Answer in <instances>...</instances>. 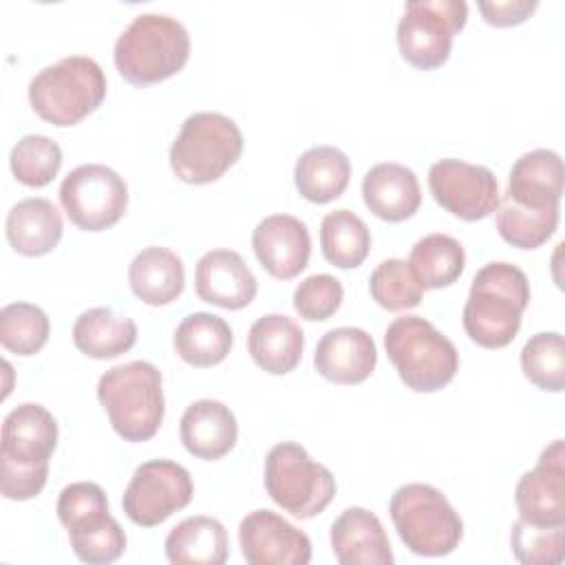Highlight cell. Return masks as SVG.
Here are the masks:
<instances>
[{"label": "cell", "instance_id": "obj_1", "mask_svg": "<svg viewBox=\"0 0 565 565\" xmlns=\"http://www.w3.org/2000/svg\"><path fill=\"white\" fill-rule=\"evenodd\" d=\"M527 305L530 282L523 269L503 260L488 263L472 278L461 322L479 347L503 349L516 338Z\"/></svg>", "mask_w": 565, "mask_h": 565}, {"label": "cell", "instance_id": "obj_2", "mask_svg": "<svg viewBox=\"0 0 565 565\" xmlns=\"http://www.w3.org/2000/svg\"><path fill=\"white\" fill-rule=\"evenodd\" d=\"M190 57V35L183 22L166 13H139L119 33L113 60L132 86H150L177 75Z\"/></svg>", "mask_w": 565, "mask_h": 565}, {"label": "cell", "instance_id": "obj_3", "mask_svg": "<svg viewBox=\"0 0 565 565\" xmlns=\"http://www.w3.org/2000/svg\"><path fill=\"white\" fill-rule=\"evenodd\" d=\"M97 399L124 441H148L166 413L161 371L146 360L117 364L99 377Z\"/></svg>", "mask_w": 565, "mask_h": 565}, {"label": "cell", "instance_id": "obj_4", "mask_svg": "<svg viewBox=\"0 0 565 565\" xmlns=\"http://www.w3.org/2000/svg\"><path fill=\"white\" fill-rule=\"evenodd\" d=\"M384 349L399 380L415 393H435L452 382L459 371V353L430 320L399 316L384 333Z\"/></svg>", "mask_w": 565, "mask_h": 565}, {"label": "cell", "instance_id": "obj_5", "mask_svg": "<svg viewBox=\"0 0 565 565\" xmlns=\"http://www.w3.org/2000/svg\"><path fill=\"white\" fill-rule=\"evenodd\" d=\"M106 75L88 55H68L44 66L29 82L33 110L51 126H75L106 97Z\"/></svg>", "mask_w": 565, "mask_h": 565}, {"label": "cell", "instance_id": "obj_6", "mask_svg": "<svg viewBox=\"0 0 565 565\" xmlns=\"http://www.w3.org/2000/svg\"><path fill=\"white\" fill-rule=\"evenodd\" d=\"M243 152L238 124L212 110H201L181 124L170 146V168L183 181L203 185L221 179Z\"/></svg>", "mask_w": 565, "mask_h": 565}, {"label": "cell", "instance_id": "obj_7", "mask_svg": "<svg viewBox=\"0 0 565 565\" xmlns=\"http://www.w3.org/2000/svg\"><path fill=\"white\" fill-rule=\"evenodd\" d=\"M388 512L402 543L419 556H446L463 536L459 512L430 483L399 486L391 497Z\"/></svg>", "mask_w": 565, "mask_h": 565}, {"label": "cell", "instance_id": "obj_8", "mask_svg": "<svg viewBox=\"0 0 565 565\" xmlns=\"http://www.w3.org/2000/svg\"><path fill=\"white\" fill-rule=\"evenodd\" d=\"M55 512L82 563L106 565L124 554L126 532L110 514L102 486L93 481L68 483L57 497Z\"/></svg>", "mask_w": 565, "mask_h": 565}, {"label": "cell", "instance_id": "obj_9", "mask_svg": "<svg viewBox=\"0 0 565 565\" xmlns=\"http://www.w3.org/2000/svg\"><path fill=\"white\" fill-rule=\"evenodd\" d=\"M265 490L269 499L296 519L324 512L335 497L333 472L313 461L296 441L276 444L265 457Z\"/></svg>", "mask_w": 565, "mask_h": 565}, {"label": "cell", "instance_id": "obj_10", "mask_svg": "<svg viewBox=\"0 0 565 565\" xmlns=\"http://www.w3.org/2000/svg\"><path fill=\"white\" fill-rule=\"evenodd\" d=\"M466 20L468 4L463 0H408L397 24L402 57L422 71L441 66Z\"/></svg>", "mask_w": 565, "mask_h": 565}, {"label": "cell", "instance_id": "obj_11", "mask_svg": "<svg viewBox=\"0 0 565 565\" xmlns=\"http://www.w3.org/2000/svg\"><path fill=\"white\" fill-rule=\"evenodd\" d=\"M60 203L84 232H102L119 223L128 207V185L108 166L84 163L60 183Z\"/></svg>", "mask_w": 565, "mask_h": 565}, {"label": "cell", "instance_id": "obj_12", "mask_svg": "<svg viewBox=\"0 0 565 565\" xmlns=\"http://www.w3.org/2000/svg\"><path fill=\"white\" fill-rule=\"evenodd\" d=\"M194 494L190 472L172 459H150L132 472L121 508L141 527H154L174 512L183 510Z\"/></svg>", "mask_w": 565, "mask_h": 565}, {"label": "cell", "instance_id": "obj_13", "mask_svg": "<svg viewBox=\"0 0 565 565\" xmlns=\"http://www.w3.org/2000/svg\"><path fill=\"white\" fill-rule=\"evenodd\" d=\"M433 199L461 221L490 216L501 201L499 181L490 168L463 159H439L428 170Z\"/></svg>", "mask_w": 565, "mask_h": 565}, {"label": "cell", "instance_id": "obj_14", "mask_svg": "<svg viewBox=\"0 0 565 565\" xmlns=\"http://www.w3.org/2000/svg\"><path fill=\"white\" fill-rule=\"evenodd\" d=\"M514 503L519 519L532 525H565V446L554 439L543 448L532 470L523 472Z\"/></svg>", "mask_w": 565, "mask_h": 565}, {"label": "cell", "instance_id": "obj_15", "mask_svg": "<svg viewBox=\"0 0 565 565\" xmlns=\"http://www.w3.org/2000/svg\"><path fill=\"white\" fill-rule=\"evenodd\" d=\"M238 545L249 565H307L309 536L271 510H254L238 525Z\"/></svg>", "mask_w": 565, "mask_h": 565}, {"label": "cell", "instance_id": "obj_16", "mask_svg": "<svg viewBox=\"0 0 565 565\" xmlns=\"http://www.w3.org/2000/svg\"><path fill=\"white\" fill-rule=\"evenodd\" d=\"M252 247L269 276L291 280L309 263L311 236L300 218L291 214H271L254 227Z\"/></svg>", "mask_w": 565, "mask_h": 565}, {"label": "cell", "instance_id": "obj_17", "mask_svg": "<svg viewBox=\"0 0 565 565\" xmlns=\"http://www.w3.org/2000/svg\"><path fill=\"white\" fill-rule=\"evenodd\" d=\"M194 289L203 302L236 311L256 298L258 282L238 252L212 249L196 263Z\"/></svg>", "mask_w": 565, "mask_h": 565}, {"label": "cell", "instance_id": "obj_18", "mask_svg": "<svg viewBox=\"0 0 565 565\" xmlns=\"http://www.w3.org/2000/svg\"><path fill=\"white\" fill-rule=\"evenodd\" d=\"M375 342L358 327L329 329L313 353V369L333 384H360L375 371Z\"/></svg>", "mask_w": 565, "mask_h": 565}, {"label": "cell", "instance_id": "obj_19", "mask_svg": "<svg viewBox=\"0 0 565 565\" xmlns=\"http://www.w3.org/2000/svg\"><path fill=\"white\" fill-rule=\"evenodd\" d=\"M57 446V422L42 406L24 402L9 411L2 422L0 459L22 466L49 463Z\"/></svg>", "mask_w": 565, "mask_h": 565}, {"label": "cell", "instance_id": "obj_20", "mask_svg": "<svg viewBox=\"0 0 565 565\" xmlns=\"http://www.w3.org/2000/svg\"><path fill=\"white\" fill-rule=\"evenodd\" d=\"M331 550L340 565H393L382 521L366 508H347L331 523Z\"/></svg>", "mask_w": 565, "mask_h": 565}, {"label": "cell", "instance_id": "obj_21", "mask_svg": "<svg viewBox=\"0 0 565 565\" xmlns=\"http://www.w3.org/2000/svg\"><path fill=\"white\" fill-rule=\"evenodd\" d=\"M563 159L550 148L523 152L510 168L505 196L527 210L558 207L563 196Z\"/></svg>", "mask_w": 565, "mask_h": 565}, {"label": "cell", "instance_id": "obj_22", "mask_svg": "<svg viewBox=\"0 0 565 565\" xmlns=\"http://www.w3.org/2000/svg\"><path fill=\"white\" fill-rule=\"evenodd\" d=\"M179 435L190 455L216 461L236 446L238 424L230 406L223 402L196 399L181 415Z\"/></svg>", "mask_w": 565, "mask_h": 565}, {"label": "cell", "instance_id": "obj_23", "mask_svg": "<svg viewBox=\"0 0 565 565\" xmlns=\"http://www.w3.org/2000/svg\"><path fill=\"white\" fill-rule=\"evenodd\" d=\"M366 207L382 221L399 223L411 218L422 205L417 174L402 163H375L362 179Z\"/></svg>", "mask_w": 565, "mask_h": 565}, {"label": "cell", "instance_id": "obj_24", "mask_svg": "<svg viewBox=\"0 0 565 565\" xmlns=\"http://www.w3.org/2000/svg\"><path fill=\"white\" fill-rule=\"evenodd\" d=\"M64 232L62 214L42 196H29L18 201L4 223V234L13 252L20 256H44L55 249Z\"/></svg>", "mask_w": 565, "mask_h": 565}, {"label": "cell", "instance_id": "obj_25", "mask_svg": "<svg viewBox=\"0 0 565 565\" xmlns=\"http://www.w3.org/2000/svg\"><path fill=\"white\" fill-rule=\"evenodd\" d=\"M305 333L285 313L260 316L247 333V351L256 366L271 375H285L300 364Z\"/></svg>", "mask_w": 565, "mask_h": 565}, {"label": "cell", "instance_id": "obj_26", "mask_svg": "<svg viewBox=\"0 0 565 565\" xmlns=\"http://www.w3.org/2000/svg\"><path fill=\"white\" fill-rule=\"evenodd\" d=\"M128 285L132 294L150 307L170 305L185 287L183 260L168 247H146L128 267Z\"/></svg>", "mask_w": 565, "mask_h": 565}, {"label": "cell", "instance_id": "obj_27", "mask_svg": "<svg viewBox=\"0 0 565 565\" xmlns=\"http://www.w3.org/2000/svg\"><path fill=\"white\" fill-rule=\"evenodd\" d=\"M351 161L335 146H313L305 150L294 168V183L302 199L311 203H329L349 185Z\"/></svg>", "mask_w": 565, "mask_h": 565}, {"label": "cell", "instance_id": "obj_28", "mask_svg": "<svg viewBox=\"0 0 565 565\" xmlns=\"http://www.w3.org/2000/svg\"><path fill=\"white\" fill-rule=\"evenodd\" d=\"M73 342L77 351L93 360H113L135 347L137 324L110 307H90L77 316Z\"/></svg>", "mask_w": 565, "mask_h": 565}, {"label": "cell", "instance_id": "obj_29", "mask_svg": "<svg viewBox=\"0 0 565 565\" xmlns=\"http://www.w3.org/2000/svg\"><path fill=\"white\" fill-rule=\"evenodd\" d=\"M166 558L172 565H223L227 561V532L212 516H188L166 536Z\"/></svg>", "mask_w": 565, "mask_h": 565}, {"label": "cell", "instance_id": "obj_30", "mask_svg": "<svg viewBox=\"0 0 565 565\" xmlns=\"http://www.w3.org/2000/svg\"><path fill=\"white\" fill-rule=\"evenodd\" d=\"M177 355L196 369H207L221 364L234 342L230 324L207 311H194L185 316L174 331Z\"/></svg>", "mask_w": 565, "mask_h": 565}, {"label": "cell", "instance_id": "obj_31", "mask_svg": "<svg viewBox=\"0 0 565 565\" xmlns=\"http://www.w3.org/2000/svg\"><path fill=\"white\" fill-rule=\"evenodd\" d=\"M320 249L333 267H360L371 249V230L355 212L333 210L320 223Z\"/></svg>", "mask_w": 565, "mask_h": 565}, {"label": "cell", "instance_id": "obj_32", "mask_svg": "<svg viewBox=\"0 0 565 565\" xmlns=\"http://www.w3.org/2000/svg\"><path fill=\"white\" fill-rule=\"evenodd\" d=\"M408 265L424 289H441L461 276L466 252L457 238L437 232L413 245Z\"/></svg>", "mask_w": 565, "mask_h": 565}, {"label": "cell", "instance_id": "obj_33", "mask_svg": "<svg viewBox=\"0 0 565 565\" xmlns=\"http://www.w3.org/2000/svg\"><path fill=\"white\" fill-rule=\"evenodd\" d=\"M497 212V230L505 243L519 249H536L541 247L558 225V207L547 210H527L512 203L508 196L499 201Z\"/></svg>", "mask_w": 565, "mask_h": 565}, {"label": "cell", "instance_id": "obj_34", "mask_svg": "<svg viewBox=\"0 0 565 565\" xmlns=\"http://www.w3.org/2000/svg\"><path fill=\"white\" fill-rule=\"evenodd\" d=\"M521 371L541 391L565 388V342L558 331L534 333L521 349Z\"/></svg>", "mask_w": 565, "mask_h": 565}, {"label": "cell", "instance_id": "obj_35", "mask_svg": "<svg viewBox=\"0 0 565 565\" xmlns=\"http://www.w3.org/2000/svg\"><path fill=\"white\" fill-rule=\"evenodd\" d=\"M51 322L33 302H11L0 309V342L7 351L29 358L49 340Z\"/></svg>", "mask_w": 565, "mask_h": 565}, {"label": "cell", "instance_id": "obj_36", "mask_svg": "<svg viewBox=\"0 0 565 565\" xmlns=\"http://www.w3.org/2000/svg\"><path fill=\"white\" fill-rule=\"evenodd\" d=\"M9 166L22 185L44 188L62 168V148L46 135H24L11 148Z\"/></svg>", "mask_w": 565, "mask_h": 565}, {"label": "cell", "instance_id": "obj_37", "mask_svg": "<svg viewBox=\"0 0 565 565\" xmlns=\"http://www.w3.org/2000/svg\"><path fill=\"white\" fill-rule=\"evenodd\" d=\"M369 291L373 300L386 311L413 309L422 302L424 296V287L417 282L408 260L404 258L382 260L369 278Z\"/></svg>", "mask_w": 565, "mask_h": 565}, {"label": "cell", "instance_id": "obj_38", "mask_svg": "<svg viewBox=\"0 0 565 565\" xmlns=\"http://www.w3.org/2000/svg\"><path fill=\"white\" fill-rule=\"evenodd\" d=\"M514 558L523 565H558L565 558V525L514 521L510 532Z\"/></svg>", "mask_w": 565, "mask_h": 565}, {"label": "cell", "instance_id": "obj_39", "mask_svg": "<svg viewBox=\"0 0 565 565\" xmlns=\"http://www.w3.org/2000/svg\"><path fill=\"white\" fill-rule=\"evenodd\" d=\"M344 298L342 282L331 274H313L298 282L294 291V309L302 320L322 322L331 318Z\"/></svg>", "mask_w": 565, "mask_h": 565}, {"label": "cell", "instance_id": "obj_40", "mask_svg": "<svg viewBox=\"0 0 565 565\" xmlns=\"http://www.w3.org/2000/svg\"><path fill=\"white\" fill-rule=\"evenodd\" d=\"M0 488L9 501H26L42 492L49 477V463L22 466L9 459H0Z\"/></svg>", "mask_w": 565, "mask_h": 565}, {"label": "cell", "instance_id": "obj_41", "mask_svg": "<svg viewBox=\"0 0 565 565\" xmlns=\"http://www.w3.org/2000/svg\"><path fill=\"white\" fill-rule=\"evenodd\" d=\"M539 7L536 0H494V2H479V11L483 20L492 26H514L525 22L534 9Z\"/></svg>", "mask_w": 565, "mask_h": 565}]
</instances>
